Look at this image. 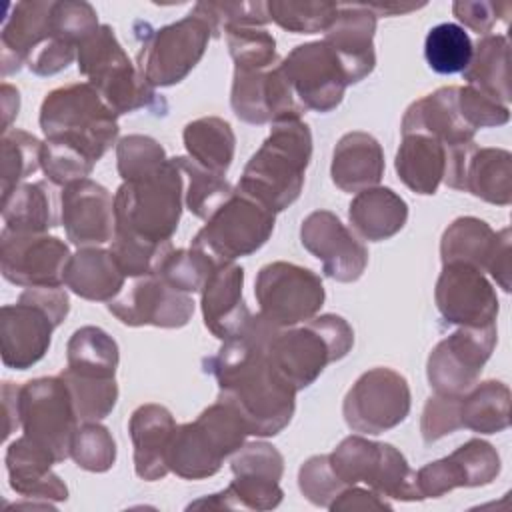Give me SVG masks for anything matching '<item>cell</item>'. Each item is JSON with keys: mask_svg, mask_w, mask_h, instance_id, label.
<instances>
[{"mask_svg": "<svg viewBox=\"0 0 512 512\" xmlns=\"http://www.w3.org/2000/svg\"><path fill=\"white\" fill-rule=\"evenodd\" d=\"M278 330L260 312L252 314L236 336L204 360V370L218 382V400L240 416L248 436H276L296 410V390L268 360V346Z\"/></svg>", "mask_w": 512, "mask_h": 512, "instance_id": "obj_1", "label": "cell"}, {"mask_svg": "<svg viewBox=\"0 0 512 512\" xmlns=\"http://www.w3.org/2000/svg\"><path fill=\"white\" fill-rule=\"evenodd\" d=\"M312 158V132L302 118L272 122L268 138L250 156L236 190L270 212L294 204Z\"/></svg>", "mask_w": 512, "mask_h": 512, "instance_id": "obj_2", "label": "cell"}, {"mask_svg": "<svg viewBox=\"0 0 512 512\" xmlns=\"http://www.w3.org/2000/svg\"><path fill=\"white\" fill-rule=\"evenodd\" d=\"M46 140L66 142L98 162L118 138V116L88 82H72L46 94L40 106Z\"/></svg>", "mask_w": 512, "mask_h": 512, "instance_id": "obj_3", "label": "cell"}, {"mask_svg": "<svg viewBox=\"0 0 512 512\" xmlns=\"http://www.w3.org/2000/svg\"><path fill=\"white\" fill-rule=\"evenodd\" d=\"M184 204V174L168 158L154 174L122 182L114 194V234L170 242Z\"/></svg>", "mask_w": 512, "mask_h": 512, "instance_id": "obj_4", "label": "cell"}, {"mask_svg": "<svg viewBox=\"0 0 512 512\" xmlns=\"http://www.w3.org/2000/svg\"><path fill=\"white\" fill-rule=\"evenodd\" d=\"M354 346L352 326L338 314H322L302 326L280 328L268 346L274 372L296 392L314 384L322 370Z\"/></svg>", "mask_w": 512, "mask_h": 512, "instance_id": "obj_5", "label": "cell"}, {"mask_svg": "<svg viewBox=\"0 0 512 512\" xmlns=\"http://www.w3.org/2000/svg\"><path fill=\"white\" fill-rule=\"evenodd\" d=\"M76 58L78 72L88 78V84L96 88L116 116L140 108L166 110V102L158 100L156 88H152L138 72L136 64L130 62L108 24H100L78 46Z\"/></svg>", "mask_w": 512, "mask_h": 512, "instance_id": "obj_6", "label": "cell"}, {"mask_svg": "<svg viewBox=\"0 0 512 512\" xmlns=\"http://www.w3.org/2000/svg\"><path fill=\"white\" fill-rule=\"evenodd\" d=\"M70 310L68 294L58 288H26L16 304L0 310V356L2 364L16 370L40 362Z\"/></svg>", "mask_w": 512, "mask_h": 512, "instance_id": "obj_7", "label": "cell"}, {"mask_svg": "<svg viewBox=\"0 0 512 512\" xmlns=\"http://www.w3.org/2000/svg\"><path fill=\"white\" fill-rule=\"evenodd\" d=\"M248 430L240 416L216 400L192 422L176 426L168 448V468L184 480L214 476L224 458L246 442Z\"/></svg>", "mask_w": 512, "mask_h": 512, "instance_id": "obj_8", "label": "cell"}, {"mask_svg": "<svg viewBox=\"0 0 512 512\" xmlns=\"http://www.w3.org/2000/svg\"><path fill=\"white\" fill-rule=\"evenodd\" d=\"M210 38L212 26L192 8L182 20L144 34L136 68L152 88L174 86L196 68Z\"/></svg>", "mask_w": 512, "mask_h": 512, "instance_id": "obj_9", "label": "cell"}, {"mask_svg": "<svg viewBox=\"0 0 512 512\" xmlns=\"http://www.w3.org/2000/svg\"><path fill=\"white\" fill-rule=\"evenodd\" d=\"M18 416L24 436L48 450L56 462L70 458L80 420L60 374L24 382L18 390Z\"/></svg>", "mask_w": 512, "mask_h": 512, "instance_id": "obj_10", "label": "cell"}, {"mask_svg": "<svg viewBox=\"0 0 512 512\" xmlns=\"http://www.w3.org/2000/svg\"><path fill=\"white\" fill-rule=\"evenodd\" d=\"M276 214L238 190L196 232L192 248L216 262H234L260 250L272 236Z\"/></svg>", "mask_w": 512, "mask_h": 512, "instance_id": "obj_11", "label": "cell"}, {"mask_svg": "<svg viewBox=\"0 0 512 512\" xmlns=\"http://www.w3.org/2000/svg\"><path fill=\"white\" fill-rule=\"evenodd\" d=\"M254 296L266 320L278 328H292L320 312L326 292L320 276L310 268L276 260L258 270Z\"/></svg>", "mask_w": 512, "mask_h": 512, "instance_id": "obj_12", "label": "cell"}, {"mask_svg": "<svg viewBox=\"0 0 512 512\" xmlns=\"http://www.w3.org/2000/svg\"><path fill=\"white\" fill-rule=\"evenodd\" d=\"M410 386L392 368L366 370L346 392L342 414L358 434H382L396 428L410 412Z\"/></svg>", "mask_w": 512, "mask_h": 512, "instance_id": "obj_13", "label": "cell"}, {"mask_svg": "<svg viewBox=\"0 0 512 512\" xmlns=\"http://www.w3.org/2000/svg\"><path fill=\"white\" fill-rule=\"evenodd\" d=\"M496 324L460 326L448 338L440 340L426 364V376L436 394L462 396L480 378V372L496 346Z\"/></svg>", "mask_w": 512, "mask_h": 512, "instance_id": "obj_14", "label": "cell"}, {"mask_svg": "<svg viewBox=\"0 0 512 512\" xmlns=\"http://www.w3.org/2000/svg\"><path fill=\"white\" fill-rule=\"evenodd\" d=\"M280 70L298 102L314 112L334 110L350 86L342 62L324 40L292 48L280 60Z\"/></svg>", "mask_w": 512, "mask_h": 512, "instance_id": "obj_15", "label": "cell"}, {"mask_svg": "<svg viewBox=\"0 0 512 512\" xmlns=\"http://www.w3.org/2000/svg\"><path fill=\"white\" fill-rule=\"evenodd\" d=\"M64 240L48 234H28L2 228L0 234V272L22 288H58L70 260Z\"/></svg>", "mask_w": 512, "mask_h": 512, "instance_id": "obj_16", "label": "cell"}, {"mask_svg": "<svg viewBox=\"0 0 512 512\" xmlns=\"http://www.w3.org/2000/svg\"><path fill=\"white\" fill-rule=\"evenodd\" d=\"M106 306L126 326L182 328L194 314L192 294L172 288L158 274L134 278Z\"/></svg>", "mask_w": 512, "mask_h": 512, "instance_id": "obj_17", "label": "cell"}, {"mask_svg": "<svg viewBox=\"0 0 512 512\" xmlns=\"http://www.w3.org/2000/svg\"><path fill=\"white\" fill-rule=\"evenodd\" d=\"M436 308L448 324L488 326L498 316V296L490 280L474 266L442 264L434 288Z\"/></svg>", "mask_w": 512, "mask_h": 512, "instance_id": "obj_18", "label": "cell"}, {"mask_svg": "<svg viewBox=\"0 0 512 512\" xmlns=\"http://www.w3.org/2000/svg\"><path fill=\"white\" fill-rule=\"evenodd\" d=\"M300 242L336 282H356L366 270V246L330 210H314L302 220Z\"/></svg>", "mask_w": 512, "mask_h": 512, "instance_id": "obj_19", "label": "cell"}, {"mask_svg": "<svg viewBox=\"0 0 512 512\" xmlns=\"http://www.w3.org/2000/svg\"><path fill=\"white\" fill-rule=\"evenodd\" d=\"M496 448L480 438H470L452 454L422 466L416 472V486L424 498H440L454 488L486 486L500 474Z\"/></svg>", "mask_w": 512, "mask_h": 512, "instance_id": "obj_20", "label": "cell"}, {"mask_svg": "<svg viewBox=\"0 0 512 512\" xmlns=\"http://www.w3.org/2000/svg\"><path fill=\"white\" fill-rule=\"evenodd\" d=\"M60 222L76 248L102 246L114 238V198L98 182L84 178L62 188Z\"/></svg>", "mask_w": 512, "mask_h": 512, "instance_id": "obj_21", "label": "cell"}, {"mask_svg": "<svg viewBox=\"0 0 512 512\" xmlns=\"http://www.w3.org/2000/svg\"><path fill=\"white\" fill-rule=\"evenodd\" d=\"M374 32L376 14L366 4H338V14L324 32V42L342 62L348 84L364 80L374 70Z\"/></svg>", "mask_w": 512, "mask_h": 512, "instance_id": "obj_22", "label": "cell"}, {"mask_svg": "<svg viewBox=\"0 0 512 512\" xmlns=\"http://www.w3.org/2000/svg\"><path fill=\"white\" fill-rule=\"evenodd\" d=\"M244 268L236 262H220L200 290L204 326L222 342L236 336L250 320L242 298Z\"/></svg>", "mask_w": 512, "mask_h": 512, "instance_id": "obj_23", "label": "cell"}, {"mask_svg": "<svg viewBox=\"0 0 512 512\" xmlns=\"http://www.w3.org/2000/svg\"><path fill=\"white\" fill-rule=\"evenodd\" d=\"M8 10L0 30L2 76L18 72L42 44L54 38L52 2L26 0L10 4Z\"/></svg>", "mask_w": 512, "mask_h": 512, "instance_id": "obj_24", "label": "cell"}, {"mask_svg": "<svg viewBox=\"0 0 512 512\" xmlns=\"http://www.w3.org/2000/svg\"><path fill=\"white\" fill-rule=\"evenodd\" d=\"M176 426L172 412L162 404L148 402L132 412L128 432L134 446V470L138 478L154 482L170 472L168 448Z\"/></svg>", "mask_w": 512, "mask_h": 512, "instance_id": "obj_25", "label": "cell"}, {"mask_svg": "<svg viewBox=\"0 0 512 512\" xmlns=\"http://www.w3.org/2000/svg\"><path fill=\"white\" fill-rule=\"evenodd\" d=\"M400 128L402 134L420 132L434 136L446 148L468 144L476 134L460 112L458 86L438 88L412 102L404 112Z\"/></svg>", "mask_w": 512, "mask_h": 512, "instance_id": "obj_26", "label": "cell"}, {"mask_svg": "<svg viewBox=\"0 0 512 512\" xmlns=\"http://www.w3.org/2000/svg\"><path fill=\"white\" fill-rule=\"evenodd\" d=\"M4 462L10 488L16 494L46 502L68 500L66 484L58 474L52 472V464H56V460L48 450L32 442L28 436L22 434L10 442Z\"/></svg>", "mask_w": 512, "mask_h": 512, "instance_id": "obj_27", "label": "cell"}, {"mask_svg": "<svg viewBox=\"0 0 512 512\" xmlns=\"http://www.w3.org/2000/svg\"><path fill=\"white\" fill-rule=\"evenodd\" d=\"M332 182L342 192H362L378 186L384 176V150L368 132L344 134L332 152Z\"/></svg>", "mask_w": 512, "mask_h": 512, "instance_id": "obj_28", "label": "cell"}, {"mask_svg": "<svg viewBox=\"0 0 512 512\" xmlns=\"http://www.w3.org/2000/svg\"><path fill=\"white\" fill-rule=\"evenodd\" d=\"M4 228L28 234H46L60 222V196L48 180L22 182L2 196Z\"/></svg>", "mask_w": 512, "mask_h": 512, "instance_id": "obj_29", "label": "cell"}, {"mask_svg": "<svg viewBox=\"0 0 512 512\" xmlns=\"http://www.w3.org/2000/svg\"><path fill=\"white\" fill-rule=\"evenodd\" d=\"M448 148L434 136L412 132L402 134L394 168L398 178L416 194L430 196L438 190L446 174Z\"/></svg>", "mask_w": 512, "mask_h": 512, "instance_id": "obj_30", "label": "cell"}, {"mask_svg": "<svg viewBox=\"0 0 512 512\" xmlns=\"http://www.w3.org/2000/svg\"><path fill=\"white\" fill-rule=\"evenodd\" d=\"M124 280L126 276L112 252L100 246L78 248V252L70 256L64 272V286L92 302H110L116 298L124 288Z\"/></svg>", "mask_w": 512, "mask_h": 512, "instance_id": "obj_31", "label": "cell"}, {"mask_svg": "<svg viewBox=\"0 0 512 512\" xmlns=\"http://www.w3.org/2000/svg\"><path fill=\"white\" fill-rule=\"evenodd\" d=\"M348 220L364 240L382 242L404 228L408 220V204L392 188L374 186L352 198Z\"/></svg>", "mask_w": 512, "mask_h": 512, "instance_id": "obj_32", "label": "cell"}, {"mask_svg": "<svg viewBox=\"0 0 512 512\" xmlns=\"http://www.w3.org/2000/svg\"><path fill=\"white\" fill-rule=\"evenodd\" d=\"M510 46L502 34H486L474 46L470 64L462 72L466 86L480 90L496 102H510Z\"/></svg>", "mask_w": 512, "mask_h": 512, "instance_id": "obj_33", "label": "cell"}, {"mask_svg": "<svg viewBox=\"0 0 512 512\" xmlns=\"http://www.w3.org/2000/svg\"><path fill=\"white\" fill-rule=\"evenodd\" d=\"M496 244L498 232L488 222L474 216H460L442 234L440 260L442 264L460 262L486 272Z\"/></svg>", "mask_w": 512, "mask_h": 512, "instance_id": "obj_34", "label": "cell"}, {"mask_svg": "<svg viewBox=\"0 0 512 512\" xmlns=\"http://www.w3.org/2000/svg\"><path fill=\"white\" fill-rule=\"evenodd\" d=\"M188 158L202 168L224 176L234 160L236 136L232 126L218 116H204L188 122L182 132Z\"/></svg>", "mask_w": 512, "mask_h": 512, "instance_id": "obj_35", "label": "cell"}, {"mask_svg": "<svg viewBox=\"0 0 512 512\" xmlns=\"http://www.w3.org/2000/svg\"><path fill=\"white\" fill-rule=\"evenodd\" d=\"M464 192L496 204L512 202V154L504 148H476L464 174Z\"/></svg>", "mask_w": 512, "mask_h": 512, "instance_id": "obj_36", "label": "cell"}, {"mask_svg": "<svg viewBox=\"0 0 512 512\" xmlns=\"http://www.w3.org/2000/svg\"><path fill=\"white\" fill-rule=\"evenodd\" d=\"M462 428L496 434L510 426V388L500 380L476 382L460 396Z\"/></svg>", "mask_w": 512, "mask_h": 512, "instance_id": "obj_37", "label": "cell"}, {"mask_svg": "<svg viewBox=\"0 0 512 512\" xmlns=\"http://www.w3.org/2000/svg\"><path fill=\"white\" fill-rule=\"evenodd\" d=\"M118 360L116 340L98 326L78 328L66 344V370L80 376L114 378Z\"/></svg>", "mask_w": 512, "mask_h": 512, "instance_id": "obj_38", "label": "cell"}, {"mask_svg": "<svg viewBox=\"0 0 512 512\" xmlns=\"http://www.w3.org/2000/svg\"><path fill=\"white\" fill-rule=\"evenodd\" d=\"M174 160L184 174V204L196 218L208 220L236 192L224 176L202 168L192 158L176 156Z\"/></svg>", "mask_w": 512, "mask_h": 512, "instance_id": "obj_39", "label": "cell"}, {"mask_svg": "<svg viewBox=\"0 0 512 512\" xmlns=\"http://www.w3.org/2000/svg\"><path fill=\"white\" fill-rule=\"evenodd\" d=\"M474 44L468 32L454 22H442L428 30L424 58L436 74H458L470 64Z\"/></svg>", "mask_w": 512, "mask_h": 512, "instance_id": "obj_40", "label": "cell"}, {"mask_svg": "<svg viewBox=\"0 0 512 512\" xmlns=\"http://www.w3.org/2000/svg\"><path fill=\"white\" fill-rule=\"evenodd\" d=\"M42 146L36 136L10 128L2 132L0 140V180L2 196L10 194L22 180L42 168Z\"/></svg>", "mask_w": 512, "mask_h": 512, "instance_id": "obj_41", "label": "cell"}, {"mask_svg": "<svg viewBox=\"0 0 512 512\" xmlns=\"http://www.w3.org/2000/svg\"><path fill=\"white\" fill-rule=\"evenodd\" d=\"M268 18L294 34L326 32L338 14L336 2L326 0H270Z\"/></svg>", "mask_w": 512, "mask_h": 512, "instance_id": "obj_42", "label": "cell"}, {"mask_svg": "<svg viewBox=\"0 0 512 512\" xmlns=\"http://www.w3.org/2000/svg\"><path fill=\"white\" fill-rule=\"evenodd\" d=\"M66 382L76 416L80 422H100L104 420L118 400L116 378H92L80 376L70 370L60 372Z\"/></svg>", "mask_w": 512, "mask_h": 512, "instance_id": "obj_43", "label": "cell"}, {"mask_svg": "<svg viewBox=\"0 0 512 512\" xmlns=\"http://www.w3.org/2000/svg\"><path fill=\"white\" fill-rule=\"evenodd\" d=\"M228 52L234 60V70L258 72L276 66V40L266 28L230 26L224 30Z\"/></svg>", "mask_w": 512, "mask_h": 512, "instance_id": "obj_44", "label": "cell"}, {"mask_svg": "<svg viewBox=\"0 0 512 512\" xmlns=\"http://www.w3.org/2000/svg\"><path fill=\"white\" fill-rule=\"evenodd\" d=\"M380 448L382 442H372L360 434H352L344 438L332 454H328L330 466L344 486H354L358 482L368 486L380 458Z\"/></svg>", "mask_w": 512, "mask_h": 512, "instance_id": "obj_45", "label": "cell"}, {"mask_svg": "<svg viewBox=\"0 0 512 512\" xmlns=\"http://www.w3.org/2000/svg\"><path fill=\"white\" fill-rule=\"evenodd\" d=\"M216 264L220 262L192 246L178 250L172 248L156 274L162 280H166L172 288L186 294H194L202 290Z\"/></svg>", "mask_w": 512, "mask_h": 512, "instance_id": "obj_46", "label": "cell"}, {"mask_svg": "<svg viewBox=\"0 0 512 512\" xmlns=\"http://www.w3.org/2000/svg\"><path fill=\"white\" fill-rule=\"evenodd\" d=\"M170 250L172 242H150L126 234H114L110 246V252L122 274L130 278L156 274Z\"/></svg>", "mask_w": 512, "mask_h": 512, "instance_id": "obj_47", "label": "cell"}, {"mask_svg": "<svg viewBox=\"0 0 512 512\" xmlns=\"http://www.w3.org/2000/svg\"><path fill=\"white\" fill-rule=\"evenodd\" d=\"M70 458L82 470L108 472L116 462V442L110 430L98 422H82L72 438Z\"/></svg>", "mask_w": 512, "mask_h": 512, "instance_id": "obj_48", "label": "cell"}, {"mask_svg": "<svg viewBox=\"0 0 512 512\" xmlns=\"http://www.w3.org/2000/svg\"><path fill=\"white\" fill-rule=\"evenodd\" d=\"M268 70H258V72L234 70L230 104L236 118H240L242 122L256 124V126L272 122L270 110H268V84H266Z\"/></svg>", "mask_w": 512, "mask_h": 512, "instance_id": "obj_49", "label": "cell"}, {"mask_svg": "<svg viewBox=\"0 0 512 512\" xmlns=\"http://www.w3.org/2000/svg\"><path fill=\"white\" fill-rule=\"evenodd\" d=\"M166 160V152L158 140L144 134H128L116 144V164L122 182L146 178Z\"/></svg>", "mask_w": 512, "mask_h": 512, "instance_id": "obj_50", "label": "cell"}, {"mask_svg": "<svg viewBox=\"0 0 512 512\" xmlns=\"http://www.w3.org/2000/svg\"><path fill=\"white\" fill-rule=\"evenodd\" d=\"M96 162H92L78 148L60 142V140H44L42 146V170L50 184L68 186L76 180H84L90 176Z\"/></svg>", "mask_w": 512, "mask_h": 512, "instance_id": "obj_51", "label": "cell"}, {"mask_svg": "<svg viewBox=\"0 0 512 512\" xmlns=\"http://www.w3.org/2000/svg\"><path fill=\"white\" fill-rule=\"evenodd\" d=\"M198 10L212 26L214 38H218L230 26H258L262 28L268 18V6L262 0L256 2H196Z\"/></svg>", "mask_w": 512, "mask_h": 512, "instance_id": "obj_52", "label": "cell"}, {"mask_svg": "<svg viewBox=\"0 0 512 512\" xmlns=\"http://www.w3.org/2000/svg\"><path fill=\"white\" fill-rule=\"evenodd\" d=\"M232 474L262 482H280L284 472L282 454L268 442H244L232 456Z\"/></svg>", "mask_w": 512, "mask_h": 512, "instance_id": "obj_53", "label": "cell"}, {"mask_svg": "<svg viewBox=\"0 0 512 512\" xmlns=\"http://www.w3.org/2000/svg\"><path fill=\"white\" fill-rule=\"evenodd\" d=\"M298 488L314 506L328 508L346 488L330 466L328 454L310 456L298 470Z\"/></svg>", "mask_w": 512, "mask_h": 512, "instance_id": "obj_54", "label": "cell"}, {"mask_svg": "<svg viewBox=\"0 0 512 512\" xmlns=\"http://www.w3.org/2000/svg\"><path fill=\"white\" fill-rule=\"evenodd\" d=\"M52 32L56 38L80 46L100 24L96 10L88 2L64 0L52 2Z\"/></svg>", "mask_w": 512, "mask_h": 512, "instance_id": "obj_55", "label": "cell"}, {"mask_svg": "<svg viewBox=\"0 0 512 512\" xmlns=\"http://www.w3.org/2000/svg\"><path fill=\"white\" fill-rule=\"evenodd\" d=\"M462 428V416H460V396H444L434 394L426 400L420 420V432L422 440L426 444H432L452 432Z\"/></svg>", "mask_w": 512, "mask_h": 512, "instance_id": "obj_56", "label": "cell"}, {"mask_svg": "<svg viewBox=\"0 0 512 512\" xmlns=\"http://www.w3.org/2000/svg\"><path fill=\"white\" fill-rule=\"evenodd\" d=\"M458 106L464 120L474 128L502 126L510 120V108L472 86H458Z\"/></svg>", "mask_w": 512, "mask_h": 512, "instance_id": "obj_57", "label": "cell"}, {"mask_svg": "<svg viewBox=\"0 0 512 512\" xmlns=\"http://www.w3.org/2000/svg\"><path fill=\"white\" fill-rule=\"evenodd\" d=\"M452 12L466 28L486 36L500 18L508 22L510 4H494L488 0H456L452 2Z\"/></svg>", "mask_w": 512, "mask_h": 512, "instance_id": "obj_58", "label": "cell"}, {"mask_svg": "<svg viewBox=\"0 0 512 512\" xmlns=\"http://www.w3.org/2000/svg\"><path fill=\"white\" fill-rule=\"evenodd\" d=\"M392 508L390 502L386 498H382L380 494H376L372 488H358L354 486H346L336 498L334 502L328 506V510L332 512H344V510H386Z\"/></svg>", "mask_w": 512, "mask_h": 512, "instance_id": "obj_59", "label": "cell"}, {"mask_svg": "<svg viewBox=\"0 0 512 512\" xmlns=\"http://www.w3.org/2000/svg\"><path fill=\"white\" fill-rule=\"evenodd\" d=\"M510 240H512L510 228H502L498 232V244L486 270L504 292H510V286H512L510 284V276H512V242Z\"/></svg>", "mask_w": 512, "mask_h": 512, "instance_id": "obj_60", "label": "cell"}, {"mask_svg": "<svg viewBox=\"0 0 512 512\" xmlns=\"http://www.w3.org/2000/svg\"><path fill=\"white\" fill-rule=\"evenodd\" d=\"M18 390L14 382H4L2 384V404H4V416H6V426H4V438H8L14 430L20 428V416H18Z\"/></svg>", "mask_w": 512, "mask_h": 512, "instance_id": "obj_61", "label": "cell"}, {"mask_svg": "<svg viewBox=\"0 0 512 512\" xmlns=\"http://www.w3.org/2000/svg\"><path fill=\"white\" fill-rule=\"evenodd\" d=\"M0 98H2V132H6V130H10V124H12V120L18 114L20 94H18V90L14 86L2 84Z\"/></svg>", "mask_w": 512, "mask_h": 512, "instance_id": "obj_62", "label": "cell"}, {"mask_svg": "<svg viewBox=\"0 0 512 512\" xmlns=\"http://www.w3.org/2000/svg\"><path fill=\"white\" fill-rule=\"evenodd\" d=\"M426 4H404V2H368L366 8L372 10L378 16H396V14H408L418 8H424Z\"/></svg>", "mask_w": 512, "mask_h": 512, "instance_id": "obj_63", "label": "cell"}]
</instances>
